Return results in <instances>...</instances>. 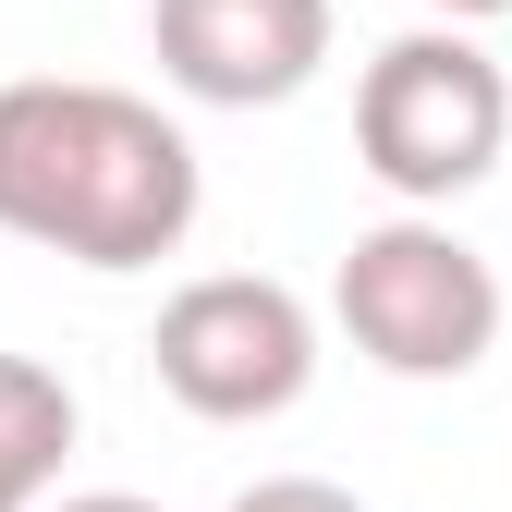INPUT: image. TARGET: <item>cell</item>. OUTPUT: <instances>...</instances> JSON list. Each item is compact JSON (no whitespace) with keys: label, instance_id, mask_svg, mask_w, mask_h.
<instances>
[{"label":"cell","instance_id":"1","mask_svg":"<svg viewBox=\"0 0 512 512\" xmlns=\"http://www.w3.org/2000/svg\"><path fill=\"white\" fill-rule=\"evenodd\" d=\"M208 208L196 135L135 98V86H86V74H13L0 86V232L37 256L122 281L183 256Z\"/></svg>","mask_w":512,"mask_h":512},{"label":"cell","instance_id":"2","mask_svg":"<svg viewBox=\"0 0 512 512\" xmlns=\"http://www.w3.org/2000/svg\"><path fill=\"white\" fill-rule=\"evenodd\" d=\"M500 147H512V74L476 49V25H415L354 74V159L403 208L439 220L500 171Z\"/></svg>","mask_w":512,"mask_h":512},{"label":"cell","instance_id":"3","mask_svg":"<svg viewBox=\"0 0 512 512\" xmlns=\"http://www.w3.org/2000/svg\"><path fill=\"white\" fill-rule=\"evenodd\" d=\"M330 317H342V342L378 378H476L500 354V269L452 220L403 208V220H378V232L342 244Z\"/></svg>","mask_w":512,"mask_h":512},{"label":"cell","instance_id":"4","mask_svg":"<svg viewBox=\"0 0 512 512\" xmlns=\"http://www.w3.org/2000/svg\"><path fill=\"white\" fill-rule=\"evenodd\" d=\"M147 366H159V391L183 415L269 427V415L305 403V378H317V305L293 281H269V269H208V281H183L159 305Z\"/></svg>","mask_w":512,"mask_h":512},{"label":"cell","instance_id":"5","mask_svg":"<svg viewBox=\"0 0 512 512\" xmlns=\"http://www.w3.org/2000/svg\"><path fill=\"white\" fill-rule=\"evenodd\" d=\"M330 0H147V49L196 110H281L330 74Z\"/></svg>","mask_w":512,"mask_h":512},{"label":"cell","instance_id":"6","mask_svg":"<svg viewBox=\"0 0 512 512\" xmlns=\"http://www.w3.org/2000/svg\"><path fill=\"white\" fill-rule=\"evenodd\" d=\"M74 378L37 354H0V512H49L61 464H74Z\"/></svg>","mask_w":512,"mask_h":512},{"label":"cell","instance_id":"7","mask_svg":"<svg viewBox=\"0 0 512 512\" xmlns=\"http://www.w3.org/2000/svg\"><path fill=\"white\" fill-rule=\"evenodd\" d=\"M232 512H366V500L330 476H256V488H232Z\"/></svg>","mask_w":512,"mask_h":512},{"label":"cell","instance_id":"8","mask_svg":"<svg viewBox=\"0 0 512 512\" xmlns=\"http://www.w3.org/2000/svg\"><path fill=\"white\" fill-rule=\"evenodd\" d=\"M49 512H159V500H135V488H74V500H49Z\"/></svg>","mask_w":512,"mask_h":512},{"label":"cell","instance_id":"9","mask_svg":"<svg viewBox=\"0 0 512 512\" xmlns=\"http://www.w3.org/2000/svg\"><path fill=\"white\" fill-rule=\"evenodd\" d=\"M439 25H488V13H512V0H427Z\"/></svg>","mask_w":512,"mask_h":512}]
</instances>
